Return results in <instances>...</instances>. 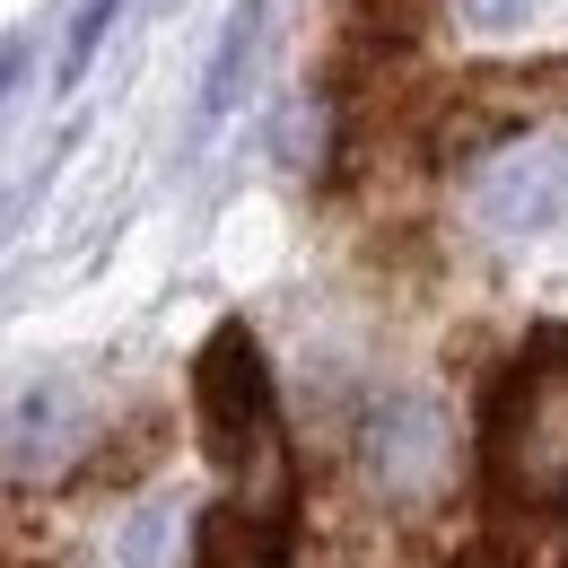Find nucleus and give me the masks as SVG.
Segmentation results:
<instances>
[{
	"instance_id": "f257e3e1",
	"label": "nucleus",
	"mask_w": 568,
	"mask_h": 568,
	"mask_svg": "<svg viewBox=\"0 0 568 568\" xmlns=\"http://www.w3.org/2000/svg\"><path fill=\"white\" fill-rule=\"evenodd\" d=\"M481 481L498 507L568 498V324H542L481 394Z\"/></svg>"
},
{
	"instance_id": "f03ea898",
	"label": "nucleus",
	"mask_w": 568,
	"mask_h": 568,
	"mask_svg": "<svg viewBox=\"0 0 568 568\" xmlns=\"http://www.w3.org/2000/svg\"><path fill=\"white\" fill-rule=\"evenodd\" d=\"M193 420H202V455H211L227 481H272L288 498L281 473V385H272V358L245 324H219L211 342L193 351Z\"/></svg>"
},
{
	"instance_id": "7ed1b4c3",
	"label": "nucleus",
	"mask_w": 568,
	"mask_h": 568,
	"mask_svg": "<svg viewBox=\"0 0 568 568\" xmlns=\"http://www.w3.org/2000/svg\"><path fill=\"white\" fill-rule=\"evenodd\" d=\"M473 219L490 236H542L568 219V149L560 141H507L473 175Z\"/></svg>"
},
{
	"instance_id": "20e7f679",
	"label": "nucleus",
	"mask_w": 568,
	"mask_h": 568,
	"mask_svg": "<svg viewBox=\"0 0 568 568\" xmlns=\"http://www.w3.org/2000/svg\"><path fill=\"white\" fill-rule=\"evenodd\" d=\"M437 473H446V420H437V403L394 394L367 420V481L385 498H420V490H437Z\"/></svg>"
},
{
	"instance_id": "39448f33",
	"label": "nucleus",
	"mask_w": 568,
	"mask_h": 568,
	"mask_svg": "<svg viewBox=\"0 0 568 568\" xmlns=\"http://www.w3.org/2000/svg\"><path fill=\"white\" fill-rule=\"evenodd\" d=\"M79 455V403L62 385H18L0 403V473H53Z\"/></svg>"
},
{
	"instance_id": "423d86ee",
	"label": "nucleus",
	"mask_w": 568,
	"mask_h": 568,
	"mask_svg": "<svg viewBox=\"0 0 568 568\" xmlns=\"http://www.w3.org/2000/svg\"><path fill=\"white\" fill-rule=\"evenodd\" d=\"M193 568H288V507H211L193 525Z\"/></svg>"
},
{
	"instance_id": "0eeeda50",
	"label": "nucleus",
	"mask_w": 568,
	"mask_h": 568,
	"mask_svg": "<svg viewBox=\"0 0 568 568\" xmlns=\"http://www.w3.org/2000/svg\"><path fill=\"white\" fill-rule=\"evenodd\" d=\"M254 36H263V0H236V9H227V36H219V62H211V79H202V114H227V105H236V79H245Z\"/></svg>"
},
{
	"instance_id": "6e6552de",
	"label": "nucleus",
	"mask_w": 568,
	"mask_h": 568,
	"mask_svg": "<svg viewBox=\"0 0 568 568\" xmlns=\"http://www.w3.org/2000/svg\"><path fill=\"white\" fill-rule=\"evenodd\" d=\"M123 18V0H79V18H71V53H62V79H79L88 62H97V44H105V27Z\"/></svg>"
},
{
	"instance_id": "1a4fd4ad",
	"label": "nucleus",
	"mask_w": 568,
	"mask_h": 568,
	"mask_svg": "<svg viewBox=\"0 0 568 568\" xmlns=\"http://www.w3.org/2000/svg\"><path fill=\"white\" fill-rule=\"evenodd\" d=\"M166 534H184V525H175V507H149V516H141V534L123 542V551H132V568H175Z\"/></svg>"
},
{
	"instance_id": "9d476101",
	"label": "nucleus",
	"mask_w": 568,
	"mask_h": 568,
	"mask_svg": "<svg viewBox=\"0 0 568 568\" xmlns=\"http://www.w3.org/2000/svg\"><path fill=\"white\" fill-rule=\"evenodd\" d=\"M525 9H534V0H464L473 27H525Z\"/></svg>"
},
{
	"instance_id": "9b49d317",
	"label": "nucleus",
	"mask_w": 568,
	"mask_h": 568,
	"mask_svg": "<svg viewBox=\"0 0 568 568\" xmlns=\"http://www.w3.org/2000/svg\"><path fill=\"white\" fill-rule=\"evenodd\" d=\"M9 79H18V44H0V97H9Z\"/></svg>"
}]
</instances>
